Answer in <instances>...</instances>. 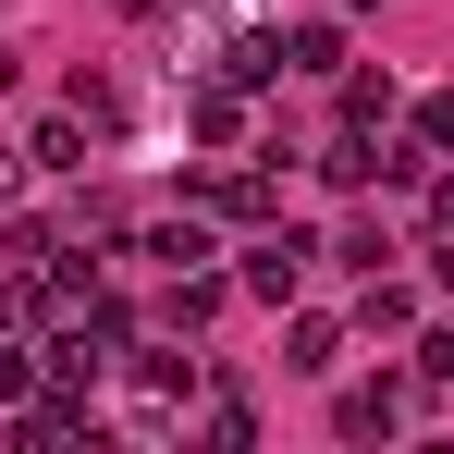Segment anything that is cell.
I'll use <instances>...</instances> for the list:
<instances>
[{
  "instance_id": "5",
  "label": "cell",
  "mask_w": 454,
  "mask_h": 454,
  "mask_svg": "<svg viewBox=\"0 0 454 454\" xmlns=\"http://www.w3.org/2000/svg\"><path fill=\"white\" fill-rule=\"evenodd\" d=\"M332 356H344V319H319V307H295V319H283V369H295V380H319Z\"/></svg>"
},
{
  "instance_id": "14",
  "label": "cell",
  "mask_w": 454,
  "mask_h": 454,
  "mask_svg": "<svg viewBox=\"0 0 454 454\" xmlns=\"http://www.w3.org/2000/svg\"><path fill=\"white\" fill-rule=\"evenodd\" d=\"M222 74H233V86H270V74H283V37H246V50H233Z\"/></svg>"
},
{
  "instance_id": "15",
  "label": "cell",
  "mask_w": 454,
  "mask_h": 454,
  "mask_svg": "<svg viewBox=\"0 0 454 454\" xmlns=\"http://www.w3.org/2000/svg\"><path fill=\"white\" fill-rule=\"evenodd\" d=\"M332 258H344V270H380V258H393V233H380V222H344V246H332Z\"/></svg>"
},
{
  "instance_id": "8",
  "label": "cell",
  "mask_w": 454,
  "mask_h": 454,
  "mask_svg": "<svg viewBox=\"0 0 454 454\" xmlns=\"http://www.w3.org/2000/svg\"><path fill=\"white\" fill-rule=\"evenodd\" d=\"M283 74H344V25H283Z\"/></svg>"
},
{
  "instance_id": "2",
  "label": "cell",
  "mask_w": 454,
  "mask_h": 454,
  "mask_svg": "<svg viewBox=\"0 0 454 454\" xmlns=\"http://www.w3.org/2000/svg\"><path fill=\"white\" fill-rule=\"evenodd\" d=\"M197 209H209V222H270V172H258V160H209V172H197Z\"/></svg>"
},
{
  "instance_id": "20",
  "label": "cell",
  "mask_w": 454,
  "mask_h": 454,
  "mask_svg": "<svg viewBox=\"0 0 454 454\" xmlns=\"http://www.w3.org/2000/svg\"><path fill=\"white\" fill-rule=\"evenodd\" d=\"M356 12H380V0H356Z\"/></svg>"
},
{
  "instance_id": "16",
  "label": "cell",
  "mask_w": 454,
  "mask_h": 454,
  "mask_svg": "<svg viewBox=\"0 0 454 454\" xmlns=\"http://www.w3.org/2000/svg\"><path fill=\"white\" fill-rule=\"evenodd\" d=\"M418 148H442V160H454V86H442V98H418Z\"/></svg>"
},
{
  "instance_id": "7",
  "label": "cell",
  "mask_w": 454,
  "mask_h": 454,
  "mask_svg": "<svg viewBox=\"0 0 454 454\" xmlns=\"http://www.w3.org/2000/svg\"><path fill=\"white\" fill-rule=\"evenodd\" d=\"M184 123H197L209 148H233V136H246V86H233V74H209L197 98H184Z\"/></svg>"
},
{
  "instance_id": "4",
  "label": "cell",
  "mask_w": 454,
  "mask_h": 454,
  "mask_svg": "<svg viewBox=\"0 0 454 454\" xmlns=\"http://www.w3.org/2000/svg\"><path fill=\"white\" fill-rule=\"evenodd\" d=\"M233 295H246V283H222V270H172V295H160V332L184 344V332H209Z\"/></svg>"
},
{
  "instance_id": "12",
  "label": "cell",
  "mask_w": 454,
  "mask_h": 454,
  "mask_svg": "<svg viewBox=\"0 0 454 454\" xmlns=\"http://www.w3.org/2000/svg\"><path fill=\"white\" fill-rule=\"evenodd\" d=\"M50 380V344H25V332H0V405H25Z\"/></svg>"
},
{
  "instance_id": "13",
  "label": "cell",
  "mask_w": 454,
  "mask_h": 454,
  "mask_svg": "<svg viewBox=\"0 0 454 454\" xmlns=\"http://www.w3.org/2000/svg\"><path fill=\"white\" fill-rule=\"evenodd\" d=\"M356 319H369V332H405V319H418V295H405L393 270H369V307H356Z\"/></svg>"
},
{
  "instance_id": "1",
  "label": "cell",
  "mask_w": 454,
  "mask_h": 454,
  "mask_svg": "<svg viewBox=\"0 0 454 454\" xmlns=\"http://www.w3.org/2000/svg\"><path fill=\"white\" fill-rule=\"evenodd\" d=\"M307 258H319V246H307L295 222H258V233H246V270H233V283H246L258 307H295V295H307Z\"/></svg>"
},
{
  "instance_id": "11",
  "label": "cell",
  "mask_w": 454,
  "mask_h": 454,
  "mask_svg": "<svg viewBox=\"0 0 454 454\" xmlns=\"http://www.w3.org/2000/svg\"><path fill=\"white\" fill-rule=\"evenodd\" d=\"M136 380H148V405H184V393H197V356H172V344H136Z\"/></svg>"
},
{
  "instance_id": "6",
  "label": "cell",
  "mask_w": 454,
  "mask_h": 454,
  "mask_svg": "<svg viewBox=\"0 0 454 454\" xmlns=\"http://www.w3.org/2000/svg\"><path fill=\"white\" fill-rule=\"evenodd\" d=\"M380 123H393V86H380V74H344V86H332V136H380Z\"/></svg>"
},
{
  "instance_id": "18",
  "label": "cell",
  "mask_w": 454,
  "mask_h": 454,
  "mask_svg": "<svg viewBox=\"0 0 454 454\" xmlns=\"http://www.w3.org/2000/svg\"><path fill=\"white\" fill-rule=\"evenodd\" d=\"M430 233H454V172H430Z\"/></svg>"
},
{
  "instance_id": "19",
  "label": "cell",
  "mask_w": 454,
  "mask_h": 454,
  "mask_svg": "<svg viewBox=\"0 0 454 454\" xmlns=\"http://www.w3.org/2000/svg\"><path fill=\"white\" fill-rule=\"evenodd\" d=\"M430 283H442V295H454V233H442V246H430Z\"/></svg>"
},
{
  "instance_id": "3",
  "label": "cell",
  "mask_w": 454,
  "mask_h": 454,
  "mask_svg": "<svg viewBox=\"0 0 454 454\" xmlns=\"http://www.w3.org/2000/svg\"><path fill=\"white\" fill-rule=\"evenodd\" d=\"M332 430H344V442H393V430H405V393H393V380H344V393H332Z\"/></svg>"
},
{
  "instance_id": "10",
  "label": "cell",
  "mask_w": 454,
  "mask_h": 454,
  "mask_svg": "<svg viewBox=\"0 0 454 454\" xmlns=\"http://www.w3.org/2000/svg\"><path fill=\"white\" fill-rule=\"evenodd\" d=\"M148 258H160V270H209V258H222V246H209V209H197V222H160Z\"/></svg>"
},
{
  "instance_id": "9",
  "label": "cell",
  "mask_w": 454,
  "mask_h": 454,
  "mask_svg": "<svg viewBox=\"0 0 454 454\" xmlns=\"http://www.w3.org/2000/svg\"><path fill=\"white\" fill-rule=\"evenodd\" d=\"M86 136H98L86 111H50V123L25 136V160H37V172H74V160H86Z\"/></svg>"
},
{
  "instance_id": "17",
  "label": "cell",
  "mask_w": 454,
  "mask_h": 454,
  "mask_svg": "<svg viewBox=\"0 0 454 454\" xmlns=\"http://www.w3.org/2000/svg\"><path fill=\"white\" fill-rule=\"evenodd\" d=\"M418 380H454V332H430V344H418Z\"/></svg>"
}]
</instances>
